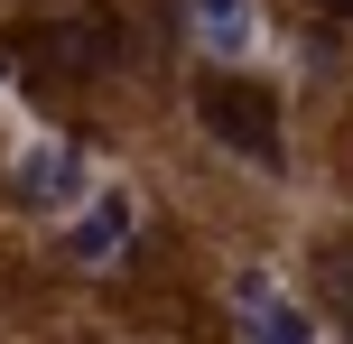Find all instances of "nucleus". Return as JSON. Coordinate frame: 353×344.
<instances>
[{"label": "nucleus", "mask_w": 353, "mask_h": 344, "mask_svg": "<svg viewBox=\"0 0 353 344\" xmlns=\"http://www.w3.org/2000/svg\"><path fill=\"white\" fill-rule=\"evenodd\" d=\"M10 47L28 56V74H56V84H93V74L121 65V19L93 10V0H74V10L56 19H19Z\"/></svg>", "instance_id": "nucleus-1"}, {"label": "nucleus", "mask_w": 353, "mask_h": 344, "mask_svg": "<svg viewBox=\"0 0 353 344\" xmlns=\"http://www.w3.org/2000/svg\"><path fill=\"white\" fill-rule=\"evenodd\" d=\"M195 121L251 168H288V130H279V93L251 74H205L195 84Z\"/></svg>", "instance_id": "nucleus-2"}, {"label": "nucleus", "mask_w": 353, "mask_h": 344, "mask_svg": "<svg viewBox=\"0 0 353 344\" xmlns=\"http://www.w3.org/2000/svg\"><path fill=\"white\" fill-rule=\"evenodd\" d=\"M19 196L28 205H74L84 196V159H74L65 140H28L19 149Z\"/></svg>", "instance_id": "nucleus-3"}, {"label": "nucleus", "mask_w": 353, "mask_h": 344, "mask_svg": "<svg viewBox=\"0 0 353 344\" xmlns=\"http://www.w3.org/2000/svg\"><path fill=\"white\" fill-rule=\"evenodd\" d=\"M130 233H140L130 196H93L84 214L65 223V252H74V261H121V252H130Z\"/></svg>", "instance_id": "nucleus-4"}, {"label": "nucleus", "mask_w": 353, "mask_h": 344, "mask_svg": "<svg viewBox=\"0 0 353 344\" xmlns=\"http://www.w3.org/2000/svg\"><path fill=\"white\" fill-rule=\"evenodd\" d=\"M232 298H242V307H232V316H242V335H288V344L316 335V326H307V307H288L261 270H242V289H232Z\"/></svg>", "instance_id": "nucleus-5"}, {"label": "nucleus", "mask_w": 353, "mask_h": 344, "mask_svg": "<svg viewBox=\"0 0 353 344\" xmlns=\"http://www.w3.org/2000/svg\"><path fill=\"white\" fill-rule=\"evenodd\" d=\"M195 28H205L214 56H242L251 37H261V19H251V0H195Z\"/></svg>", "instance_id": "nucleus-6"}, {"label": "nucleus", "mask_w": 353, "mask_h": 344, "mask_svg": "<svg viewBox=\"0 0 353 344\" xmlns=\"http://www.w3.org/2000/svg\"><path fill=\"white\" fill-rule=\"evenodd\" d=\"M325 289H335V307H344V326H353V270H344V261L325 270Z\"/></svg>", "instance_id": "nucleus-7"}, {"label": "nucleus", "mask_w": 353, "mask_h": 344, "mask_svg": "<svg viewBox=\"0 0 353 344\" xmlns=\"http://www.w3.org/2000/svg\"><path fill=\"white\" fill-rule=\"evenodd\" d=\"M316 10H335V19H353V0H316Z\"/></svg>", "instance_id": "nucleus-8"}]
</instances>
